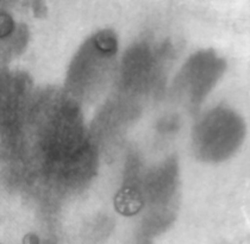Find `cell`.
Returning a JSON list of instances; mask_svg holds the SVG:
<instances>
[{
  "label": "cell",
  "mask_w": 250,
  "mask_h": 244,
  "mask_svg": "<svg viewBox=\"0 0 250 244\" xmlns=\"http://www.w3.org/2000/svg\"><path fill=\"white\" fill-rule=\"evenodd\" d=\"M113 204L119 215L131 217L137 215L142 210L143 198L137 189L132 187H123L117 192Z\"/></svg>",
  "instance_id": "6da1fadb"
},
{
  "label": "cell",
  "mask_w": 250,
  "mask_h": 244,
  "mask_svg": "<svg viewBox=\"0 0 250 244\" xmlns=\"http://www.w3.org/2000/svg\"><path fill=\"white\" fill-rule=\"evenodd\" d=\"M94 44L104 54H115L118 47L117 37L112 30H102L94 36Z\"/></svg>",
  "instance_id": "7a4b0ae2"
}]
</instances>
